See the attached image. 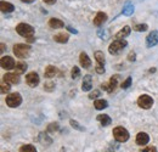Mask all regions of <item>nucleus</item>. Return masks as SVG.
Returning a JSON list of instances; mask_svg holds the SVG:
<instances>
[{"instance_id": "obj_27", "label": "nucleus", "mask_w": 158, "mask_h": 152, "mask_svg": "<svg viewBox=\"0 0 158 152\" xmlns=\"http://www.w3.org/2000/svg\"><path fill=\"white\" fill-rule=\"evenodd\" d=\"M148 28V26L147 24H136V26H134V31H136V32H145L146 29Z\"/></svg>"}, {"instance_id": "obj_40", "label": "nucleus", "mask_w": 158, "mask_h": 152, "mask_svg": "<svg viewBox=\"0 0 158 152\" xmlns=\"http://www.w3.org/2000/svg\"><path fill=\"white\" fill-rule=\"evenodd\" d=\"M23 2H33V0H22Z\"/></svg>"}, {"instance_id": "obj_28", "label": "nucleus", "mask_w": 158, "mask_h": 152, "mask_svg": "<svg viewBox=\"0 0 158 152\" xmlns=\"http://www.w3.org/2000/svg\"><path fill=\"white\" fill-rule=\"evenodd\" d=\"M130 85H131V78H130V77H128V78L122 83V85H120V87H122V89H128Z\"/></svg>"}, {"instance_id": "obj_34", "label": "nucleus", "mask_w": 158, "mask_h": 152, "mask_svg": "<svg viewBox=\"0 0 158 152\" xmlns=\"http://www.w3.org/2000/svg\"><path fill=\"white\" fill-rule=\"evenodd\" d=\"M99 95H100V91H99V90H94V91H93V93H91V94L89 95V99L94 100V99H96V97H98Z\"/></svg>"}, {"instance_id": "obj_20", "label": "nucleus", "mask_w": 158, "mask_h": 152, "mask_svg": "<svg viewBox=\"0 0 158 152\" xmlns=\"http://www.w3.org/2000/svg\"><path fill=\"white\" fill-rule=\"evenodd\" d=\"M49 26H50L51 28L57 29V28H62V27H64V23L59 19H51L50 21H49Z\"/></svg>"}, {"instance_id": "obj_23", "label": "nucleus", "mask_w": 158, "mask_h": 152, "mask_svg": "<svg viewBox=\"0 0 158 152\" xmlns=\"http://www.w3.org/2000/svg\"><path fill=\"white\" fill-rule=\"evenodd\" d=\"M26 70H27V63H24V62H19V63H16V66H15V71H16L17 74L24 73Z\"/></svg>"}, {"instance_id": "obj_21", "label": "nucleus", "mask_w": 158, "mask_h": 152, "mask_svg": "<svg viewBox=\"0 0 158 152\" xmlns=\"http://www.w3.org/2000/svg\"><path fill=\"white\" fill-rule=\"evenodd\" d=\"M55 41H57V43H67L68 41V39H69V36L67 34V33H59V34H56L55 37Z\"/></svg>"}, {"instance_id": "obj_6", "label": "nucleus", "mask_w": 158, "mask_h": 152, "mask_svg": "<svg viewBox=\"0 0 158 152\" xmlns=\"http://www.w3.org/2000/svg\"><path fill=\"white\" fill-rule=\"evenodd\" d=\"M138 105L143 110H148L153 105V99L150 95H141L138 99Z\"/></svg>"}, {"instance_id": "obj_16", "label": "nucleus", "mask_w": 158, "mask_h": 152, "mask_svg": "<svg viewBox=\"0 0 158 152\" xmlns=\"http://www.w3.org/2000/svg\"><path fill=\"white\" fill-rule=\"evenodd\" d=\"M118 79H119V76L111 77V79H110V84H108V93H112V91L116 90L117 84H118Z\"/></svg>"}, {"instance_id": "obj_7", "label": "nucleus", "mask_w": 158, "mask_h": 152, "mask_svg": "<svg viewBox=\"0 0 158 152\" xmlns=\"http://www.w3.org/2000/svg\"><path fill=\"white\" fill-rule=\"evenodd\" d=\"M0 65H1V67L4 68V70H12V68H15V66H16V63H15V60L12 58V57L10 56H4L1 57V61H0Z\"/></svg>"}, {"instance_id": "obj_19", "label": "nucleus", "mask_w": 158, "mask_h": 152, "mask_svg": "<svg viewBox=\"0 0 158 152\" xmlns=\"http://www.w3.org/2000/svg\"><path fill=\"white\" fill-rule=\"evenodd\" d=\"M130 34V27L129 26H125L123 29H120L118 33L116 34V38L117 39H124L125 37H128Z\"/></svg>"}, {"instance_id": "obj_26", "label": "nucleus", "mask_w": 158, "mask_h": 152, "mask_svg": "<svg viewBox=\"0 0 158 152\" xmlns=\"http://www.w3.org/2000/svg\"><path fill=\"white\" fill-rule=\"evenodd\" d=\"M20 152H37V149L33 145H23L20 149Z\"/></svg>"}, {"instance_id": "obj_10", "label": "nucleus", "mask_w": 158, "mask_h": 152, "mask_svg": "<svg viewBox=\"0 0 158 152\" xmlns=\"http://www.w3.org/2000/svg\"><path fill=\"white\" fill-rule=\"evenodd\" d=\"M4 82L9 84H19L20 83V77L17 73H7L4 76Z\"/></svg>"}, {"instance_id": "obj_39", "label": "nucleus", "mask_w": 158, "mask_h": 152, "mask_svg": "<svg viewBox=\"0 0 158 152\" xmlns=\"http://www.w3.org/2000/svg\"><path fill=\"white\" fill-rule=\"evenodd\" d=\"M68 29H69L72 33H77V31H76V29H73V28H71V27H68Z\"/></svg>"}, {"instance_id": "obj_38", "label": "nucleus", "mask_w": 158, "mask_h": 152, "mask_svg": "<svg viewBox=\"0 0 158 152\" xmlns=\"http://www.w3.org/2000/svg\"><path fill=\"white\" fill-rule=\"evenodd\" d=\"M46 4H50V5H52V4H55L56 2V0H44Z\"/></svg>"}, {"instance_id": "obj_14", "label": "nucleus", "mask_w": 158, "mask_h": 152, "mask_svg": "<svg viewBox=\"0 0 158 152\" xmlns=\"http://www.w3.org/2000/svg\"><path fill=\"white\" fill-rule=\"evenodd\" d=\"M148 141H150V136L146 133H139L138 135H136V144H138V145L143 146V145H146Z\"/></svg>"}, {"instance_id": "obj_29", "label": "nucleus", "mask_w": 158, "mask_h": 152, "mask_svg": "<svg viewBox=\"0 0 158 152\" xmlns=\"http://www.w3.org/2000/svg\"><path fill=\"white\" fill-rule=\"evenodd\" d=\"M71 74H72V78H73V79H77V78L80 76V70H79L78 67L74 66V67L72 68V73H71Z\"/></svg>"}, {"instance_id": "obj_13", "label": "nucleus", "mask_w": 158, "mask_h": 152, "mask_svg": "<svg viewBox=\"0 0 158 152\" xmlns=\"http://www.w3.org/2000/svg\"><path fill=\"white\" fill-rule=\"evenodd\" d=\"M106 21H107V15L103 14V12H99V14L95 16V19H94V24H95L96 27H100V26H102Z\"/></svg>"}, {"instance_id": "obj_1", "label": "nucleus", "mask_w": 158, "mask_h": 152, "mask_svg": "<svg viewBox=\"0 0 158 152\" xmlns=\"http://www.w3.org/2000/svg\"><path fill=\"white\" fill-rule=\"evenodd\" d=\"M16 32L20 34L21 37H24V38L29 39L33 38L34 36V29L32 26L27 24V23H20L17 27H16Z\"/></svg>"}, {"instance_id": "obj_3", "label": "nucleus", "mask_w": 158, "mask_h": 152, "mask_svg": "<svg viewBox=\"0 0 158 152\" xmlns=\"http://www.w3.org/2000/svg\"><path fill=\"white\" fill-rule=\"evenodd\" d=\"M127 44H128V43H127L124 39H117V40H114V41L110 45L108 51H110V54L117 55V54H119V53L127 46Z\"/></svg>"}, {"instance_id": "obj_22", "label": "nucleus", "mask_w": 158, "mask_h": 152, "mask_svg": "<svg viewBox=\"0 0 158 152\" xmlns=\"http://www.w3.org/2000/svg\"><path fill=\"white\" fill-rule=\"evenodd\" d=\"M94 106H95L96 110H103V108L108 107V102L106 100H96L94 102Z\"/></svg>"}, {"instance_id": "obj_32", "label": "nucleus", "mask_w": 158, "mask_h": 152, "mask_svg": "<svg viewBox=\"0 0 158 152\" xmlns=\"http://www.w3.org/2000/svg\"><path fill=\"white\" fill-rule=\"evenodd\" d=\"M57 129H59V124L57 123H51L49 125V128H48L49 132H54V130H57Z\"/></svg>"}, {"instance_id": "obj_36", "label": "nucleus", "mask_w": 158, "mask_h": 152, "mask_svg": "<svg viewBox=\"0 0 158 152\" xmlns=\"http://www.w3.org/2000/svg\"><path fill=\"white\" fill-rule=\"evenodd\" d=\"M71 124L73 125V128H76V129H79V130H84L83 128H80V125H79L77 122H74V120H71Z\"/></svg>"}, {"instance_id": "obj_4", "label": "nucleus", "mask_w": 158, "mask_h": 152, "mask_svg": "<svg viewBox=\"0 0 158 152\" xmlns=\"http://www.w3.org/2000/svg\"><path fill=\"white\" fill-rule=\"evenodd\" d=\"M113 136L114 139L119 141V142H125L128 139H129V133L125 128L123 127H117L113 129Z\"/></svg>"}, {"instance_id": "obj_15", "label": "nucleus", "mask_w": 158, "mask_h": 152, "mask_svg": "<svg viewBox=\"0 0 158 152\" xmlns=\"http://www.w3.org/2000/svg\"><path fill=\"white\" fill-rule=\"evenodd\" d=\"M0 10L2 11V12H12L14 10H15V7H14V5L12 4H10V2H6V1H0Z\"/></svg>"}, {"instance_id": "obj_9", "label": "nucleus", "mask_w": 158, "mask_h": 152, "mask_svg": "<svg viewBox=\"0 0 158 152\" xmlns=\"http://www.w3.org/2000/svg\"><path fill=\"white\" fill-rule=\"evenodd\" d=\"M157 44H158V31H152L147 36V38H146V45L148 48H152V46H155Z\"/></svg>"}, {"instance_id": "obj_30", "label": "nucleus", "mask_w": 158, "mask_h": 152, "mask_svg": "<svg viewBox=\"0 0 158 152\" xmlns=\"http://www.w3.org/2000/svg\"><path fill=\"white\" fill-rule=\"evenodd\" d=\"M10 89H11V88H10V84H9V83H6V84H5V83H2V84H1V93H2V94L9 93V91H10Z\"/></svg>"}, {"instance_id": "obj_12", "label": "nucleus", "mask_w": 158, "mask_h": 152, "mask_svg": "<svg viewBox=\"0 0 158 152\" xmlns=\"http://www.w3.org/2000/svg\"><path fill=\"white\" fill-rule=\"evenodd\" d=\"M91 88H93V79H91V77L88 74V76L84 77V79H83L81 89H83V91H89Z\"/></svg>"}, {"instance_id": "obj_37", "label": "nucleus", "mask_w": 158, "mask_h": 152, "mask_svg": "<svg viewBox=\"0 0 158 152\" xmlns=\"http://www.w3.org/2000/svg\"><path fill=\"white\" fill-rule=\"evenodd\" d=\"M135 57H136L135 53H133V51H131V53L128 55V60H129V61H135Z\"/></svg>"}, {"instance_id": "obj_2", "label": "nucleus", "mask_w": 158, "mask_h": 152, "mask_svg": "<svg viewBox=\"0 0 158 152\" xmlns=\"http://www.w3.org/2000/svg\"><path fill=\"white\" fill-rule=\"evenodd\" d=\"M14 54L19 58H26L31 54V46L26 44H16L14 46Z\"/></svg>"}, {"instance_id": "obj_35", "label": "nucleus", "mask_w": 158, "mask_h": 152, "mask_svg": "<svg viewBox=\"0 0 158 152\" xmlns=\"http://www.w3.org/2000/svg\"><path fill=\"white\" fill-rule=\"evenodd\" d=\"M96 72H98L99 74H102V73H105V68H103V66H101V65H98V66H96Z\"/></svg>"}, {"instance_id": "obj_41", "label": "nucleus", "mask_w": 158, "mask_h": 152, "mask_svg": "<svg viewBox=\"0 0 158 152\" xmlns=\"http://www.w3.org/2000/svg\"><path fill=\"white\" fill-rule=\"evenodd\" d=\"M5 50V45L4 44H1V51H4Z\"/></svg>"}, {"instance_id": "obj_11", "label": "nucleus", "mask_w": 158, "mask_h": 152, "mask_svg": "<svg viewBox=\"0 0 158 152\" xmlns=\"http://www.w3.org/2000/svg\"><path fill=\"white\" fill-rule=\"evenodd\" d=\"M79 62H80V65H81L83 68H89V67L91 66V60L89 58V56H88L85 53H80Z\"/></svg>"}, {"instance_id": "obj_18", "label": "nucleus", "mask_w": 158, "mask_h": 152, "mask_svg": "<svg viewBox=\"0 0 158 152\" xmlns=\"http://www.w3.org/2000/svg\"><path fill=\"white\" fill-rule=\"evenodd\" d=\"M98 120L101 123L102 127H107V125H110L111 122H112L111 118H110L107 114H99V116H98Z\"/></svg>"}, {"instance_id": "obj_5", "label": "nucleus", "mask_w": 158, "mask_h": 152, "mask_svg": "<svg viewBox=\"0 0 158 152\" xmlns=\"http://www.w3.org/2000/svg\"><path fill=\"white\" fill-rule=\"evenodd\" d=\"M21 102H22V97L19 93H12V94H10V95L6 97V105L9 106V107H17V106H20Z\"/></svg>"}, {"instance_id": "obj_25", "label": "nucleus", "mask_w": 158, "mask_h": 152, "mask_svg": "<svg viewBox=\"0 0 158 152\" xmlns=\"http://www.w3.org/2000/svg\"><path fill=\"white\" fill-rule=\"evenodd\" d=\"M94 56H95L96 61H98V65H101V66H103V65H105V56H103V53H101V51H96Z\"/></svg>"}, {"instance_id": "obj_33", "label": "nucleus", "mask_w": 158, "mask_h": 152, "mask_svg": "<svg viewBox=\"0 0 158 152\" xmlns=\"http://www.w3.org/2000/svg\"><path fill=\"white\" fill-rule=\"evenodd\" d=\"M44 88H45V90L51 91V90H52V88H55V84H54V83H46V84L44 85Z\"/></svg>"}, {"instance_id": "obj_24", "label": "nucleus", "mask_w": 158, "mask_h": 152, "mask_svg": "<svg viewBox=\"0 0 158 152\" xmlns=\"http://www.w3.org/2000/svg\"><path fill=\"white\" fill-rule=\"evenodd\" d=\"M133 12H134V6L130 2H127L124 9H123V14L125 16H130V15H133Z\"/></svg>"}, {"instance_id": "obj_31", "label": "nucleus", "mask_w": 158, "mask_h": 152, "mask_svg": "<svg viewBox=\"0 0 158 152\" xmlns=\"http://www.w3.org/2000/svg\"><path fill=\"white\" fill-rule=\"evenodd\" d=\"M141 152H157V149L155 146H147V147L142 149Z\"/></svg>"}, {"instance_id": "obj_17", "label": "nucleus", "mask_w": 158, "mask_h": 152, "mask_svg": "<svg viewBox=\"0 0 158 152\" xmlns=\"http://www.w3.org/2000/svg\"><path fill=\"white\" fill-rule=\"evenodd\" d=\"M56 73H57V68H56L55 66H48V67L45 68L44 76L46 77V78H52V77L56 76Z\"/></svg>"}, {"instance_id": "obj_8", "label": "nucleus", "mask_w": 158, "mask_h": 152, "mask_svg": "<svg viewBox=\"0 0 158 152\" xmlns=\"http://www.w3.org/2000/svg\"><path fill=\"white\" fill-rule=\"evenodd\" d=\"M26 83L32 87V88H35L38 84H39V76L35 73V72H31L26 76Z\"/></svg>"}]
</instances>
